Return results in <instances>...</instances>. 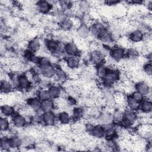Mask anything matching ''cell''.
Segmentation results:
<instances>
[{"instance_id":"1","label":"cell","mask_w":152,"mask_h":152,"mask_svg":"<svg viewBox=\"0 0 152 152\" xmlns=\"http://www.w3.org/2000/svg\"><path fill=\"white\" fill-rule=\"evenodd\" d=\"M65 42L56 38H46L44 42L45 47L48 52L54 57H59L64 54Z\"/></svg>"},{"instance_id":"2","label":"cell","mask_w":152,"mask_h":152,"mask_svg":"<svg viewBox=\"0 0 152 152\" xmlns=\"http://www.w3.org/2000/svg\"><path fill=\"white\" fill-rule=\"evenodd\" d=\"M12 77L11 81H12V83L20 91L27 93L31 90L33 82L28 78L25 73L19 74H14Z\"/></svg>"},{"instance_id":"3","label":"cell","mask_w":152,"mask_h":152,"mask_svg":"<svg viewBox=\"0 0 152 152\" xmlns=\"http://www.w3.org/2000/svg\"><path fill=\"white\" fill-rule=\"evenodd\" d=\"M120 81V72L118 69L109 68L104 78L101 81L104 88H111Z\"/></svg>"},{"instance_id":"4","label":"cell","mask_w":152,"mask_h":152,"mask_svg":"<svg viewBox=\"0 0 152 152\" xmlns=\"http://www.w3.org/2000/svg\"><path fill=\"white\" fill-rule=\"evenodd\" d=\"M88 58L89 62L95 66L104 63L106 61V57L100 48L90 50Z\"/></svg>"},{"instance_id":"5","label":"cell","mask_w":152,"mask_h":152,"mask_svg":"<svg viewBox=\"0 0 152 152\" xmlns=\"http://www.w3.org/2000/svg\"><path fill=\"white\" fill-rule=\"evenodd\" d=\"M55 1H38L34 4L36 10L39 13L43 15L49 14L53 10Z\"/></svg>"},{"instance_id":"6","label":"cell","mask_w":152,"mask_h":152,"mask_svg":"<svg viewBox=\"0 0 152 152\" xmlns=\"http://www.w3.org/2000/svg\"><path fill=\"white\" fill-rule=\"evenodd\" d=\"M125 49L115 45L110 50L109 58L112 62H121L125 59Z\"/></svg>"},{"instance_id":"7","label":"cell","mask_w":152,"mask_h":152,"mask_svg":"<svg viewBox=\"0 0 152 152\" xmlns=\"http://www.w3.org/2000/svg\"><path fill=\"white\" fill-rule=\"evenodd\" d=\"M66 69L68 71H76L80 68L81 59L80 55L65 56L64 59Z\"/></svg>"},{"instance_id":"8","label":"cell","mask_w":152,"mask_h":152,"mask_svg":"<svg viewBox=\"0 0 152 152\" xmlns=\"http://www.w3.org/2000/svg\"><path fill=\"white\" fill-rule=\"evenodd\" d=\"M134 90L141 93L145 97L151 99V86L147 81L139 80L134 84Z\"/></svg>"},{"instance_id":"9","label":"cell","mask_w":152,"mask_h":152,"mask_svg":"<svg viewBox=\"0 0 152 152\" xmlns=\"http://www.w3.org/2000/svg\"><path fill=\"white\" fill-rule=\"evenodd\" d=\"M12 125L16 128H25L28 124L27 117L21 113H16L11 118Z\"/></svg>"},{"instance_id":"10","label":"cell","mask_w":152,"mask_h":152,"mask_svg":"<svg viewBox=\"0 0 152 152\" xmlns=\"http://www.w3.org/2000/svg\"><path fill=\"white\" fill-rule=\"evenodd\" d=\"M42 124L48 127H52L58 122L57 115L55 111L42 112Z\"/></svg>"},{"instance_id":"11","label":"cell","mask_w":152,"mask_h":152,"mask_svg":"<svg viewBox=\"0 0 152 152\" xmlns=\"http://www.w3.org/2000/svg\"><path fill=\"white\" fill-rule=\"evenodd\" d=\"M58 30L65 32H69L75 26L73 20L71 17L64 16L58 22Z\"/></svg>"},{"instance_id":"12","label":"cell","mask_w":152,"mask_h":152,"mask_svg":"<svg viewBox=\"0 0 152 152\" xmlns=\"http://www.w3.org/2000/svg\"><path fill=\"white\" fill-rule=\"evenodd\" d=\"M145 34L139 28L132 29L128 33L127 36L132 44H135L143 42Z\"/></svg>"},{"instance_id":"13","label":"cell","mask_w":152,"mask_h":152,"mask_svg":"<svg viewBox=\"0 0 152 152\" xmlns=\"http://www.w3.org/2000/svg\"><path fill=\"white\" fill-rule=\"evenodd\" d=\"M77 38L82 40H86L90 37L89 27L86 24L81 23L75 29Z\"/></svg>"},{"instance_id":"14","label":"cell","mask_w":152,"mask_h":152,"mask_svg":"<svg viewBox=\"0 0 152 152\" xmlns=\"http://www.w3.org/2000/svg\"><path fill=\"white\" fill-rule=\"evenodd\" d=\"M41 102L36 96H32L27 99L26 104L31 111L37 113L41 112Z\"/></svg>"},{"instance_id":"15","label":"cell","mask_w":152,"mask_h":152,"mask_svg":"<svg viewBox=\"0 0 152 152\" xmlns=\"http://www.w3.org/2000/svg\"><path fill=\"white\" fill-rule=\"evenodd\" d=\"M67 72L59 65H56V72L53 80L58 84H64L68 80Z\"/></svg>"},{"instance_id":"16","label":"cell","mask_w":152,"mask_h":152,"mask_svg":"<svg viewBox=\"0 0 152 152\" xmlns=\"http://www.w3.org/2000/svg\"><path fill=\"white\" fill-rule=\"evenodd\" d=\"M42 47V41L38 37H34L31 38L27 45V49L31 51L32 53H37L41 50Z\"/></svg>"},{"instance_id":"17","label":"cell","mask_w":152,"mask_h":152,"mask_svg":"<svg viewBox=\"0 0 152 152\" xmlns=\"http://www.w3.org/2000/svg\"><path fill=\"white\" fill-rule=\"evenodd\" d=\"M64 53L65 56L80 55L81 50L76 43L71 40L65 43Z\"/></svg>"},{"instance_id":"18","label":"cell","mask_w":152,"mask_h":152,"mask_svg":"<svg viewBox=\"0 0 152 152\" xmlns=\"http://www.w3.org/2000/svg\"><path fill=\"white\" fill-rule=\"evenodd\" d=\"M58 122L60 125L69 124L72 121L71 113L65 109L60 110L56 114Z\"/></svg>"},{"instance_id":"19","label":"cell","mask_w":152,"mask_h":152,"mask_svg":"<svg viewBox=\"0 0 152 152\" xmlns=\"http://www.w3.org/2000/svg\"><path fill=\"white\" fill-rule=\"evenodd\" d=\"M140 56V51L135 48L131 46L125 50V59L127 62H135Z\"/></svg>"},{"instance_id":"20","label":"cell","mask_w":152,"mask_h":152,"mask_svg":"<svg viewBox=\"0 0 152 152\" xmlns=\"http://www.w3.org/2000/svg\"><path fill=\"white\" fill-rule=\"evenodd\" d=\"M17 108L11 104L4 103L1 106V116L11 118L17 113Z\"/></svg>"},{"instance_id":"21","label":"cell","mask_w":152,"mask_h":152,"mask_svg":"<svg viewBox=\"0 0 152 152\" xmlns=\"http://www.w3.org/2000/svg\"><path fill=\"white\" fill-rule=\"evenodd\" d=\"M72 120L75 121H78L86 116V107L83 106H77L73 107L71 112Z\"/></svg>"},{"instance_id":"22","label":"cell","mask_w":152,"mask_h":152,"mask_svg":"<svg viewBox=\"0 0 152 152\" xmlns=\"http://www.w3.org/2000/svg\"><path fill=\"white\" fill-rule=\"evenodd\" d=\"M14 88V85L12 81L8 79H2L0 83V89L1 94H8L12 92Z\"/></svg>"},{"instance_id":"23","label":"cell","mask_w":152,"mask_h":152,"mask_svg":"<svg viewBox=\"0 0 152 152\" xmlns=\"http://www.w3.org/2000/svg\"><path fill=\"white\" fill-rule=\"evenodd\" d=\"M47 90L48 91L49 97L52 99L55 100L62 97V90L59 86L57 85V84H50Z\"/></svg>"},{"instance_id":"24","label":"cell","mask_w":152,"mask_h":152,"mask_svg":"<svg viewBox=\"0 0 152 152\" xmlns=\"http://www.w3.org/2000/svg\"><path fill=\"white\" fill-rule=\"evenodd\" d=\"M40 75L46 80H52L54 78L55 72H56V66L52 64L47 67L42 69H40Z\"/></svg>"},{"instance_id":"25","label":"cell","mask_w":152,"mask_h":152,"mask_svg":"<svg viewBox=\"0 0 152 152\" xmlns=\"http://www.w3.org/2000/svg\"><path fill=\"white\" fill-rule=\"evenodd\" d=\"M126 94L122 91H115L113 92V97L115 105L117 106L118 107H125V100ZM126 109V108H125Z\"/></svg>"},{"instance_id":"26","label":"cell","mask_w":152,"mask_h":152,"mask_svg":"<svg viewBox=\"0 0 152 152\" xmlns=\"http://www.w3.org/2000/svg\"><path fill=\"white\" fill-rule=\"evenodd\" d=\"M140 103L135 100L130 94L126 95L125 100V108L133 111L139 110Z\"/></svg>"},{"instance_id":"27","label":"cell","mask_w":152,"mask_h":152,"mask_svg":"<svg viewBox=\"0 0 152 152\" xmlns=\"http://www.w3.org/2000/svg\"><path fill=\"white\" fill-rule=\"evenodd\" d=\"M109 69L108 66L105 62L97 65L95 66V75L99 80L102 81L106 75Z\"/></svg>"},{"instance_id":"28","label":"cell","mask_w":152,"mask_h":152,"mask_svg":"<svg viewBox=\"0 0 152 152\" xmlns=\"http://www.w3.org/2000/svg\"><path fill=\"white\" fill-rule=\"evenodd\" d=\"M56 109L55 100L50 98L44 100L41 102V112H50L55 111Z\"/></svg>"},{"instance_id":"29","label":"cell","mask_w":152,"mask_h":152,"mask_svg":"<svg viewBox=\"0 0 152 152\" xmlns=\"http://www.w3.org/2000/svg\"><path fill=\"white\" fill-rule=\"evenodd\" d=\"M152 110V103L151 99L145 97L140 102L139 112L144 113H151Z\"/></svg>"},{"instance_id":"30","label":"cell","mask_w":152,"mask_h":152,"mask_svg":"<svg viewBox=\"0 0 152 152\" xmlns=\"http://www.w3.org/2000/svg\"><path fill=\"white\" fill-rule=\"evenodd\" d=\"M1 151H9L12 150L10 137L7 135H1L0 141Z\"/></svg>"},{"instance_id":"31","label":"cell","mask_w":152,"mask_h":152,"mask_svg":"<svg viewBox=\"0 0 152 152\" xmlns=\"http://www.w3.org/2000/svg\"><path fill=\"white\" fill-rule=\"evenodd\" d=\"M12 150H18L23 145V138L17 134H13L10 137Z\"/></svg>"},{"instance_id":"32","label":"cell","mask_w":152,"mask_h":152,"mask_svg":"<svg viewBox=\"0 0 152 152\" xmlns=\"http://www.w3.org/2000/svg\"><path fill=\"white\" fill-rule=\"evenodd\" d=\"M12 125L10 118L1 116L0 119V127L1 132H6L10 130Z\"/></svg>"},{"instance_id":"33","label":"cell","mask_w":152,"mask_h":152,"mask_svg":"<svg viewBox=\"0 0 152 152\" xmlns=\"http://www.w3.org/2000/svg\"><path fill=\"white\" fill-rule=\"evenodd\" d=\"M52 64V60L50 58V57L46 56V55H42V56H40L39 62L37 66L40 69H42V68L47 67Z\"/></svg>"},{"instance_id":"34","label":"cell","mask_w":152,"mask_h":152,"mask_svg":"<svg viewBox=\"0 0 152 152\" xmlns=\"http://www.w3.org/2000/svg\"><path fill=\"white\" fill-rule=\"evenodd\" d=\"M36 96L41 101L48 99L49 97L47 88H39L36 91Z\"/></svg>"},{"instance_id":"35","label":"cell","mask_w":152,"mask_h":152,"mask_svg":"<svg viewBox=\"0 0 152 152\" xmlns=\"http://www.w3.org/2000/svg\"><path fill=\"white\" fill-rule=\"evenodd\" d=\"M142 70L144 75L147 77H151L152 74V65L151 61L145 62L142 66Z\"/></svg>"},{"instance_id":"36","label":"cell","mask_w":152,"mask_h":152,"mask_svg":"<svg viewBox=\"0 0 152 152\" xmlns=\"http://www.w3.org/2000/svg\"><path fill=\"white\" fill-rule=\"evenodd\" d=\"M130 95L139 103L141 102L145 98V96L143 94H142L141 93H140L135 90L132 91V93Z\"/></svg>"}]
</instances>
